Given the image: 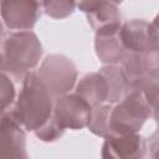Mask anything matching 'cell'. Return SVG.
<instances>
[{
  "label": "cell",
  "mask_w": 159,
  "mask_h": 159,
  "mask_svg": "<svg viewBox=\"0 0 159 159\" xmlns=\"http://www.w3.org/2000/svg\"><path fill=\"white\" fill-rule=\"evenodd\" d=\"M55 98L39 77L30 71L22 80L20 93L14 107L7 111L26 130L36 132L53 113Z\"/></svg>",
  "instance_id": "6da1fadb"
},
{
  "label": "cell",
  "mask_w": 159,
  "mask_h": 159,
  "mask_svg": "<svg viewBox=\"0 0 159 159\" xmlns=\"http://www.w3.org/2000/svg\"><path fill=\"white\" fill-rule=\"evenodd\" d=\"M42 53V45L31 30L4 32L1 42V72L16 80H24L39 65Z\"/></svg>",
  "instance_id": "7a4b0ae2"
},
{
  "label": "cell",
  "mask_w": 159,
  "mask_h": 159,
  "mask_svg": "<svg viewBox=\"0 0 159 159\" xmlns=\"http://www.w3.org/2000/svg\"><path fill=\"white\" fill-rule=\"evenodd\" d=\"M152 113L153 107L142 92L130 88L122 101L113 104L111 111L109 135H128L138 133Z\"/></svg>",
  "instance_id": "3957f363"
},
{
  "label": "cell",
  "mask_w": 159,
  "mask_h": 159,
  "mask_svg": "<svg viewBox=\"0 0 159 159\" xmlns=\"http://www.w3.org/2000/svg\"><path fill=\"white\" fill-rule=\"evenodd\" d=\"M39 77L46 84L53 98L70 93L77 83V67L73 61L60 53L48 55L37 70Z\"/></svg>",
  "instance_id": "277c9868"
},
{
  "label": "cell",
  "mask_w": 159,
  "mask_h": 159,
  "mask_svg": "<svg viewBox=\"0 0 159 159\" xmlns=\"http://www.w3.org/2000/svg\"><path fill=\"white\" fill-rule=\"evenodd\" d=\"M92 107L77 93H67L55 98L52 117L63 129H82L88 127Z\"/></svg>",
  "instance_id": "5b68a950"
},
{
  "label": "cell",
  "mask_w": 159,
  "mask_h": 159,
  "mask_svg": "<svg viewBox=\"0 0 159 159\" xmlns=\"http://www.w3.org/2000/svg\"><path fill=\"white\" fill-rule=\"evenodd\" d=\"M42 7L37 0H1V19L4 26L10 31L31 30Z\"/></svg>",
  "instance_id": "8992f818"
},
{
  "label": "cell",
  "mask_w": 159,
  "mask_h": 159,
  "mask_svg": "<svg viewBox=\"0 0 159 159\" xmlns=\"http://www.w3.org/2000/svg\"><path fill=\"white\" fill-rule=\"evenodd\" d=\"M25 128L9 113L1 116L0 124V157L1 158H27Z\"/></svg>",
  "instance_id": "52a82bcc"
},
{
  "label": "cell",
  "mask_w": 159,
  "mask_h": 159,
  "mask_svg": "<svg viewBox=\"0 0 159 159\" xmlns=\"http://www.w3.org/2000/svg\"><path fill=\"white\" fill-rule=\"evenodd\" d=\"M147 149V140L138 133L128 135H109L104 138V143L102 145V158H143Z\"/></svg>",
  "instance_id": "ba28073f"
},
{
  "label": "cell",
  "mask_w": 159,
  "mask_h": 159,
  "mask_svg": "<svg viewBox=\"0 0 159 159\" xmlns=\"http://www.w3.org/2000/svg\"><path fill=\"white\" fill-rule=\"evenodd\" d=\"M119 36L128 52L147 53L154 51L149 34V22L142 19H133L124 24L119 30Z\"/></svg>",
  "instance_id": "9c48e42d"
},
{
  "label": "cell",
  "mask_w": 159,
  "mask_h": 159,
  "mask_svg": "<svg viewBox=\"0 0 159 159\" xmlns=\"http://www.w3.org/2000/svg\"><path fill=\"white\" fill-rule=\"evenodd\" d=\"M75 93L81 96L92 108L107 103L108 84L104 76L98 72H91L83 76L75 87Z\"/></svg>",
  "instance_id": "30bf717a"
},
{
  "label": "cell",
  "mask_w": 159,
  "mask_h": 159,
  "mask_svg": "<svg viewBox=\"0 0 159 159\" xmlns=\"http://www.w3.org/2000/svg\"><path fill=\"white\" fill-rule=\"evenodd\" d=\"M86 16L96 34H116L122 27V15L114 2H106L87 12Z\"/></svg>",
  "instance_id": "8fae6325"
},
{
  "label": "cell",
  "mask_w": 159,
  "mask_h": 159,
  "mask_svg": "<svg viewBox=\"0 0 159 159\" xmlns=\"http://www.w3.org/2000/svg\"><path fill=\"white\" fill-rule=\"evenodd\" d=\"M96 55L104 65H120L127 50L124 48L119 32L96 34L94 37Z\"/></svg>",
  "instance_id": "7c38bea8"
},
{
  "label": "cell",
  "mask_w": 159,
  "mask_h": 159,
  "mask_svg": "<svg viewBox=\"0 0 159 159\" xmlns=\"http://www.w3.org/2000/svg\"><path fill=\"white\" fill-rule=\"evenodd\" d=\"M99 72L104 76L108 84L107 103L116 104L122 101L130 91V86L123 73L122 67L119 65H106L99 70Z\"/></svg>",
  "instance_id": "4fadbf2b"
},
{
  "label": "cell",
  "mask_w": 159,
  "mask_h": 159,
  "mask_svg": "<svg viewBox=\"0 0 159 159\" xmlns=\"http://www.w3.org/2000/svg\"><path fill=\"white\" fill-rule=\"evenodd\" d=\"M120 67L129 86L132 87L145 76V53L127 51L123 61L120 62Z\"/></svg>",
  "instance_id": "5bb4252c"
},
{
  "label": "cell",
  "mask_w": 159,
  "mask_h": 159,
  "mask_svg": "<svg viewBox=\"0 0 159 159\" xmlns=\"http://www.w3.org/2000/svg\"><path fill=\"white\" fill-rule=\"evenodd\" d=\"M113 108V104L111 103H103L98 107L92 108V116L91 120L88 123V129L98 137L107 138L111 133L109 122H111V111Z\"/></svg>",
  "instance_id": "9a60e30c"
},
{
  "label": "cell",
  "mask_w": 159,
  "mask_h": 159,
  "mask_svg": "<svg viewBox=\"0 0 159 159\" xmlns=\"http://www.w3.org/2000/svg\"><path fill=\"white\" fill-rule=\"evenodd\" d=\"M77 6V0H45L42 11L56 20H62L73 14Z\"/></svg>",
  "instance_id": "2e32d148"
},
{
  "label": "cell",
  "mask_w": 159,
  "mask_h": 159,
  "mask_svg": "<svg viewBox=\"0 0 159 159\" xmlns=\"http://www.w3.org/2000/svg\"><path fill=\"white\" fill-rule=\"evenodd\" d=\"M130 88H134L142 92V94L145 97V99L149 102L152 107H154V104L157 103L159 98V78L158 77L145 75L137 83H134Z\"/></svg>",
  "instance_id": "e0dca14e"
},
{
  "label": "cell",
  "mask_w": 159,
  "mask_h": 159,
  "mask_svg": "<svg viewBox=\"0 0 159 159\" xmlns=\"http://www.w3.org/2000/svg\"><path fill=\"white\" fill-rule=\"evenodd\" d=\"M65 130H66V129H63V128L55 120V118L51 116V118H50L40 129H37V130L34 132V133H35V135H36L40 140L50 143V142H55V140L60 139V138L63 135Z\"/></svg>",
  "instance_id": "ac0fdd59"
},
{
  "label": "cell",
  "mask_w": 159,
  "mask_h": 159,
  "mask_svg": "<svg viewBox=\"0 0 159 159\" xmlns=\"http://www.w3.org/2000/svg\"><path fill=\"white\" fill-rule=\"evenodd\" d=\"M15 102V86L11 81V77L1 72V112L5 113L11 109V106Z\"/></svg>",
  "instance_id": "d6986e66"
},
{
  "label": "cell",
  "mask_w": 159,
  "mask_h": 159,
  "mask_svg": "<svg viewBox=\"0 0 159 159\" xmlns=\"http://www.w3.org/2000/svg\"><path fill=\"white\" fill-rule=\"evenodd\" d=\"M145 75L159 78V50L145 53Z\"/></svg>",
  "instance_id": "ffe728a7"
},
{
  "label": "cell",
  "mask_w": 159,
  "mask_h": 159,
  "mask_svg": "<svg viewBox=\"0 0 159 159\" xmlns=\"http://www.w3.org/2000/svg\"><path fill=\"white\" fill-rule=\"evenodd\" d=\"M122 1L123 0H77V7L82 12L87 14V12L99 7L101 5H103L106 2H114V4L119 5Z\"/></svg>",
  "instance_id": "44dd1931"
},
{
  "label": "cell",
  "mask_w": 159,
  "mask_h": 159,
  "mask_svg": "<svg viewBox=\"0 0 159 159\" xmlns=\"http://www.w3.org/2000/svg\"><path fill=\"white\" fill-rule=\"evenodd\" d=\"M147 148L149 149V155L152 158H159V127L148 138V140H147Z\"/></svg>",
  "instance_id": "7402d4cb"
},
{
  "label": "cell",
  "mask_w": 159,
  "mask_h": 159,
  "mask_svg": "<svg viewBox=\"0 0 159 159\" xmlns=\"http://www.w3.org/2000/svg\"><path fill=\"white\" fill-rule=\"evenodd\" d=\"M149 34L152 37L154 51L159 50V14L154 17L152 22H149Z\"/></svg>",
  "instance_id": "603a6c76"
},
{
  "label": "cell",
  "mask_w": 159,
  "mask_h": 159,
  "mask_svg": "<svg viewBox=\"0 0 159 159\" xmlns=\"http://www.w3.org/2000/svg\"><path fill=\"white\" fill-rule=\"evenodd\" d=\"M152 116H153L154 120L157 122V124H158V127H159V98H158L157 103H155L154 107H153V113H152Z\"/></svg>",
  "instance_id": "cb8c5ba5"
},
{
  "label": "cell",
  "mask_w": 159,
  "mask_h": 159,
  "mask_svg": "<svg viewBox=\"0 0 159 159\" xmlns=\"http://www.w3.org/2000/svg\"><path fill=\"white\" fill-rule=\"evenodd\" d=\"M37 1H39V4H40V5H41V7H42V4H43V1H45V0H37Z\"/></svg>",
  "instance_id": "d4e9b609"
}]
</instances>
